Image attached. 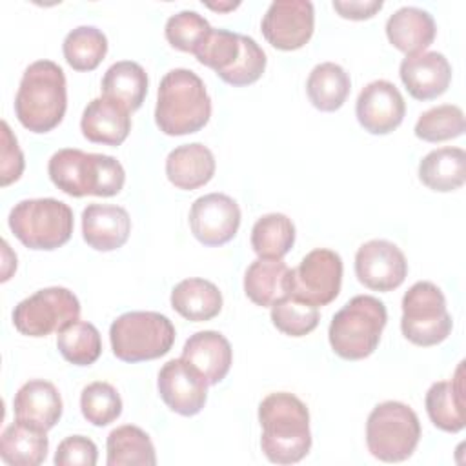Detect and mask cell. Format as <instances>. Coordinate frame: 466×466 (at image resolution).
<instances>
[{
    "mask_svg": "<svg viewBox=\"0 0 466 466\" xmlns=\"http://www.w3.org/2000/svg\"><path fill=\"white\" fill-rule=\"evenodd\" d=\"M262 426L260 446L264 455L275 464H293L302 461L311 448L309 411L293 393H269L258 404Z\"/></svg>",
    "mask_w": 466,
    "mask_h": 466,
    "instance_id": "cell-1",
    "label": "cell"
},
{
    "mask_svg": "<svg viewBox=\"0 0 466 466\" xmlns=\"http://www.w3.org/2000/svg\"><path fill=\"white\" fill-rule=\"evenodd\" d=\"M66 107L67 89L62 67L53 60L29 64L15 96V113L20 124L33 133H47L62 122Z\"/></svg>",
    "mask_w": 466,
    "mask_h": 466,
    "instance_id": "cell-2",
    "label": "cell"
},
{
    "mask_svg": "<svg viewBox=\"0 0 466 466\" xmlns=\"http://www.w3.org/2000/svg\"><path fill=\"white\" fill-rule=\"evenodd\" d=\"M211 116V98L202 78L186 67L171 69L158 86L155 122L171 137L200 131Z\"/></svg>",
    "mask_w": 466,
    "mask_h": 466,
    "instance_id": "cell-3",
    "label": "cell"
},
{
    "mask_svg": "<svg viewBox=\"0 0 466 466\" xmlns=\"http://www.w3.org/2000/svg\"><path fill=\"white\" fill-rule=\"evenodd\" d=\"M47 173L51 182L71 197H113L126 182V171L115 157L73 147L53 153Z\"/></svg>",
    "mask_w": 466,
    "mask_h": 466,
    "instance_id": "cell-4",
    "label": "cell"
},
{
    "mask_svg": "<svg viewBox=\"0 0 466 466\" xmlns=\"http://www.w3.org/2000/svg\"><path fill=\"white\" fill-rule=\"evenodd\" d=\"M386 320L388 313L382 300L357 295L333 315L328 329L329 344L342 359H366L379 346Z\"/></svg>",
    "mask_w": 466,
    "mask_h": 466,
    "instance_id": "cell-5",
    "label": "cell"
},
{
    "mask_svg": "<svg viewBox=\"0 0 466 466\" xmlns=\"http://www.w3.org/2000/svg\"><path fill=\"white\" fill-rule=\"evenodd\" d=\"M195 56L231 86H249L266 69V53L262 47L251 36L228 29L211 27L195 51Z\"/></svg>",
    "mask_w": 466,
    "mask_h": 466,
    "instance_id": "cell-6",
    "label": "cell"
},
{
    "mask_svg": "<svg viewBox=\"0 0 466 466\" xmlns=\"http://www.w3.org/2000/svg\"><path fill=\"white\" fill-rule=\"evenodd\" d=\"M175 326L157 311H127L109 328V340L116 359L124 362L153 360L166 355L175 342Z\"/></svg>",
    "mask_w": 466,
    "mask_h": 466,
    "instance_id": "cell-7",
    "label": "cell"
},
{
    "mask_svg": "<svg viewBox=\"0 0 466 466\" xmlns=\"http://www.w3.org/2000/svg\"><path fill=\"white\" fill-rule=\"evenodd\" d=\"M13 235L31 249H56L73 233V211L56 198H25L9 211Z\"/></svg>",
    "mask_w": 466,
    "mask_h": 466,
    "instance_id": "cell-8",
    "label": "cell"
},
{
    "mask_svg": "<svg viewBox=\"0 0 466 466\" xmlns=\"http://www.w3.org/2000/svg\"><path fill=\"white\" fill-rule=\"evenodd\" d=\"M419 439L420 422L417 413L399 400L380 402L368 415L366 444L379 461H406L415 451Z\"/></svg>",
    "mask_w": 466,
    "mask_h": 466,
    "instance_id": "cell-9",
    "label": "cell"
},
{
    "mask_svg": "<svg viewBox=\"0 0 466 466\" xmlns=\"http://www.w3.org/2000/svg\"><path fill=\"white\" fill-rule=\"evenodd\" d=\"M451 315L439 286L428 280L415 282L402 297V335L417 346L441 344L451 333Z\"/></svg>",
    "mask_w": 466,
    "mask_h": 466,
    "instance_id": "cell-10",
    "label": "cell"
},
{
    "mask_svg": "<svg viewBox=\"0 0 466 466\" xmlns=\"http://www.w3.org/2000/svg\"><path fill=\"white\" fill-rule=\"evenodd\" d=\"M80 302L73 291L51 286L35 291L13 309L15 328L27 337H46L60 331L66 324L78 320Z\"/></svg>",
    "mask_w": 466,
    "mask_h": 466,
    "instance_id": "cell-11",
    "label": "cell"
},
{
    "mask_svg": "<svg viewBox=\"0 0 466 466\" xmlns=\"http://www.w3.org/2000/svg\"><path fill=\"white\" fill-rule=\"evenodd\" d=\"M342 284V258L337 251L317 248L309 251L286 279L288 295L313 306H326L337 299Z\"/></svg>",
    "mask_w": 466,
    "mask_h": 466,
    "instance_id": "cell-12",
    "label": "cell"
},
{
    "mask_svg": "<svg viewBox=\"0 0 466 466\" xmlns=\"http://www.w3.org/2000/svg\"><path fill=\"white\" fill-rule=\"evenodd\" d=\"M315 11L309 0H275L262 18V35L277 49L302 47L313 35Z\"/></svg>",
    "mask_w": 466,
    "mask_h": 466,
    "instance_id": "cell-13",
    "label": "cell"
},
{
    "mask_svg": "<svg viewBox=\"0 0 466 466\" xmlns=\"http://www.w3.org/2000/svg\"><path fill=\"white\" fill-rule=\"evenodd\" d=\"M355 275L370 289L391 291L404 282L408 262L399 246L384 238H373L357 249Z\"/></svg>",
    "mask_w": 466,
    "mask_h": 466,
    "instance_id": "cell-14",
    "label": "cell"
},
{
    "mask_svg": "<svg viewBox=\"0 0 466 466\" xmlns=\"http://www.w3.org/2000/svg\"><path fill=\"white\" fill-rule=\"evenodd\" d=\"M208 386L206 377L182 357L167 360L158 371L157 388L162 400L171 411L184 417L197 415L204 408Z\"/></svg>",
    "mask_w": 466,
    "mask_h": 466,
    "instance_id": "cell-15",
    "label": "cell"
},
{
    "mask_svg": "<svg viewBox=\"0 0 466 466\" xmlns=\"http://www.w3.org/2000/svg\"><path fill=\"white\" fill-rule=\"evenodd\" d=\"M240 226L238 204L224 193L198 197L189 209V228L204 246H222L229 242Z\"/></svg>",
    "mask_w": 466,
    "mask_h": 466,
    "instance_id": "cell-16",
    "label": "cell"
},
{
    "mask_svg": "<svg viewBox=\"0 0 466 466\" xmlns=\"http://www.w3.org/2000/svg\"><path fill=\"white\" fill-rule=\"evenodd\" d=\"M359 124L371 135H386L400 126L406 104L395 84L373 80L362 87L355 106Z\"/></svg>",
    "mask_w": 466,
    "mask_h": 466,
    "instance_id": "cell-17",
    "label": "cell"
},
{
    "mask_svg": "<svg viewBox=\"0 0 466 466\" xmlns=\"http://www.w3.org/2000/svg\"><path fill=\"white\" fill-rule=\"evenodd\" d=\"M399 75L413 98L431 100L448 89L451 82V66L442 53L422 51L406 55L400 62Z\"/></svg>",
    "mask_w": 466,
    "mask_h": 466,
    "instance_id": "cell-18",
    "label": "cell"
},
{
    "mask_svg": "<svg viewBox=\"0 0 466 466\" xmlns=\"http://www.w3.org/2000/svg\"><path fill=\"white\" fill-rule=\"evenodd\" d=\"M131 233L129 213L116 204H87L82 211V237L96 251H113Z\"/></svg>",
    "mask_w": 466,
    "mask_h": 466,
    "instance_id": "cell-19",
    "label": "cell"
},
{
    "mask_svg": "<svg viewBox=\"0 0 466 466\" xmlns=\"http://www.w3.org/2000/svg\"><path fill=\"white\" fill-rule=\"evenodd\" d=\"M80 129L89 142L116 147L131 131V116L120 104L98 96L86 106L80 118Z\"/></svg>",
    "mask_w": 466,
    "mask_h": 466,
    "instance_id": "cell-20",
    "label": "cell"
},
{
    "mask_svg": "<svg viewBox=\"0 0 466 466\" xmlns=\"http://www.w3.org/2000/svg\"><path fill=\"white\" fill-rule=\"evenodd\" d=\"M464 362L455 370L451 380L433 382L426 393V411L430 420L442 431L457 433L466 424L464 400Z\"/></svg>",
    "mask_w": 466,
    "mask_h": 466,
    "instance_id": "cell-21",
    "label": "cell"
},
{
    "mask_svg": "<svg viewBox=\"0 0 466 466\" xmlns=\"http://www.w3.org/2000/svg\"><path fill=\"white\" fill-rule=\"evenodd\" d=\"M62 397L53 382L33 379L20 386L13 410L16 420L29 422L42 430H51L62 417Z\"/></svg>",
    "mask_w": 466,
    "mask_h": 466,
    "instance_id": "cell-22",
    "label": "cell"
},
{
    "mask_svg": "<svg viewBox=\"0 0 466 466\" xmlns=\"http://www.w3.org/2000/svg\"><path fill=\"white\" fill-rule=\"evenodd\" d=\"M182 359L195 366L208 380L209 386L218 384L229 371L233 351L229 340L213 329L193 333L184 348Z\"/></svg>",
    "mask_w": 466,
    "mask_h": 466,
    "instance_id": "cell-23",
    "label": "cell"
},
{
    "mask_svg": "<svg viewBox=\"0 0 466 466\" xmlns=\"http://www.w3.org/2000/svg\"><path fill=\"white\" fill-rule=\"evenodd\" d=\"M166 175L178 189H197L208 184L215 175V157L200 142L184 144L169 151L166 158Z\"/></svg>",
    "mask_w": 466,
    "mask_h": 466,
    "instance_id": "cell-24",
    "label": "cell"
},
{
    "mask_svg": "<svg viewBox=\"0 0 466 466\" xmlns=\"http://www.w3.org/2000/svg\"><path fill=\"white\" fill-rule=\"evenodd\" d=\"M437 27L433 16L413 5H404L390 15L386 22L388 40L402 53H422L435 38Z\"/></svg>",
    "mask_w": 466,
    "mask_h": 466,
    "instance_id": "cell-25",
    "label": "cell"
},
{
    "mask_svg": "<svg viewBox=\"0 0 466 466\" xmlns=\"http://www.w3.org/2000/svg\"><path fill=\"white\" fill-rule=\"evenodd\" d=\"M47 448L46 430L24 420L9 424L0 437V457L11 466H38L46 461Z\"/></svg>",
    "mask_w": 466,
    "mask_h": 466,
    "instance_id": "cell-26",
    "label": "cell"
},
{
    "mask_svg": "<svg viewBox=\"0 0 466 466\" xmlns=\"http://www.w3.org/2000/svg\"><path fill=\"white\" fill-rule=\"evenodd\" d=\"M173 309L187 320H211L222 309V293L218 288L198 277L180 280L171 291Z\"/></svg>",
    "mask_w": 466,
    "mask_h": 466,
    "instance_id": "cell-27",
    "label": "cell"
},
{
    "mask_svg": "<svg viewBox=\"0 0 466 466\" xmlns=\"http://www.w3.org/2000/svg\"><path fill=\"white\" fill-rule=\"evenodd\" d=\"M147 93L144 67L131 60H120L107 67L102 78V96L120 104L129 113L137 111Z\"/></svg>",
    "mask_w": 466,
    "mask_h": 466,
    "instance_id": "cell-28",
    "label": "cell"
},
{
    "mask_svg": "<svg viewBox=\"0 0 466 466\" xmlns=\"http://www.w3.org/2000/svg\"><path fill=\"white\" fill-rule=\"evenodd\" d=\"M420 182L441 193L459 189L466 180V153L461 147H439L419 164Z\"/></svg>",
    "mask_w": 466,
    "mask_h": 466,
    "instance_id": "cell-29",
    "label": "cell"
},
{
    "mask_svg": "<svg viewBox=\"0 0 466 466\" xmlns=\"http://www.w3.org/2000/svg\"><path fill=\"white\" fill-rule=\"evenodd\" d=\"M289 268L282 258H257L244 273V291L248 299L262 308H271L279 299L288 295L286 279Z\"/></svg>",
    "mask_w": 466,
    "mask_h": 466,
    "instance_id": "cell-30",
    "label": "cell"
},
{
    "mask_svg": "<svg viewBox=\"0 0 466 466\" xmlns=\"http://www.w3.org/2000/svg\"><path fill=\"white\" fill-rule=\"evenodd\" d=\"M351 89L350 75L335 62L317 64L306 82L309 102L320 111H337Z\"/></svg>",
    "mask_w": 466,
    "mask_h": 466,
    "instance_id": "cell-31",
    "label": "cell"
},
{
    "mask_svg": "<svg viewBox=\"0 0 466 466\" xmlns=\"http://www.w3.org/2000/svg\"><path fill=\"white\" fill-rule=\"evenodd\" d=\"M107 466H155L157 455L149 435L133 424L115 428L107 435Z\"/></svg>",
    "mask_w": 466,
    "mask_h": 466,
    "instance_id": "cell-32",
    "label": "cell"
},
{
    "mask_svg": "<svg viewBox=\"0 0 466 466\" xmlns=\"http://www.w3.org/2000/svg\"><path fill=\"white\" fill-rule=\"evenodd\" d=\"M293 242L295 226L284 213H268L251 229V248L260 258H282Z\"/></svg>",
    "mask_w": 466,
    "mask_h": 466,
    "instance_id": "cell-33",
    "label": "cell"
},
{
    "mask_svg": "<svg viewBox=\"0 0 466 466\" xmlns=\"http://www.w3.org/2000/svg\"><path fill=\"white\" fill-rule=\"evenodd\" d=\"M62 51L75 71H93L107 53V38L95 25H78L66 35Z\"/></svg>",
    "mask_w": 466,
    "mask_h": 466,
    "instance_id": "cell-34",
    "label": "cell"
},
{
    "mask_svg": "<svg viewBox=\"0 0 466 466\" xmlns=\"http://www.w3.org/2000/svg\"><path fill=\"white\" fill-rule=\"evenodd\" d=\"M56 346L62 357L75 366H89L102 353L98 329L91 322L73 320L56 335Z\"/></svg>",
    "mask_w": 466,
    "mask_h": 466,
    "instance_id": "cell-35",
    "label": "cell"
},
{
    "mask_svg": "<svg viewBox=\"0 0 466 466\" xmlns=\"http://www.w3.org/2000/svg\"><path fill=\"white\" fill-rule=\"evenodd\" d=\"M271 320L279 331L289 337H304L317 328L319 308L295 295H284L271 306Z\"/></svg>",
    "mask_w": 466,
    "mask_h": 466,
    "instance_id": "cell-36",
    "label": "cell"
},
{
    "mask_svg": "<svg viewBox=\"0 0 466 466\" xmlns=\"http://www.w3.org/2000/svg\"><path fill=\"white\" fill-rule=\"evenodd\" d=\"M464 113L459 106L442 104L424 111L417 124L415 135L426 142H442L464 133Z\"/></svg>",
    "mask_w": 466,
    "mask_h": 466,
    "instance_id": "cell-37",
    "label": "cell"
},
{
    "mask_svg": "<svg viewBox=\"0 0 466 466\" xmlns=\"http://www.w3.org/2000/svg\"><path fill=\"white\" fill-rule=\"evenodd\" d=\"M80 410L93 426H107L122 413V399L109 382H91L82 390Z\"/></svg>",
    "mask_w": 466,
    "mask_h": 466,
    "instance_id": "cell-38",
    "label": "cell"
},
{
    "mask_svg": "<svg viewBox=\"0 0 466 466\" xmlns=\"http://www.w3.org/2000/svg\"><path fill=\"white\" fill-rule=\"evenodd\" d=\"M209 31H211L209 22L197 11H189V9L171 15L164 27L166 38L173 47L186 53H193V55L198 49V46L204 42Z\"/></svg>",
    "mask_w": 466,
    "mask_h": 466,
    "instance_id": "cell-39",
    "label": "cell"
},
{
    "mask_svg": "<svg viewBox=\"0 0 466 466\" xmlns=\"http://www.w3.org/2000/svg\"><path fill=\"white\" fill-rule=\"evenodd\" d=\"M96 446L91 439L84 435L66 437L55 453L56 466H95L96 464Z\"/></svg>",
    "mask_w": 466,
    "mask_h": 466,
    "instance_id": "cell-40",
    "label": "cell"
},
{
    "mask_svg": "<svg viewBox=\"0 0 466 466\" xmlns=\"http://www.w3.org/2000/svg\"><path fill=\"white\" fill-rule=\"evenodd\" d=\"M24 171V155L18 147L16 137L13 135L9 124L2 120V167H0V182L2 186H9L18 180Z\"/></svg>",
    "mask_w": 466,
    "mask_h": 466,
    "instance_id": "cell-41",
    "label": "cell"
},
{
    "mask_svg": "<svg viewBox=\"0 0 466 466\" xmlns=\"http://www.w3.org/2000/svg\"><path fill=\"white\" fill-rule=\"evenodd\" d=\"M333 9L350 20H364L371 18L377 11L382 9L380 0H350V2H333Z\"/></svg>",
    "mask_w": 466,
    "mask_h": 466,
    "instance_id": "cell-42",
    "label": "cell"
},
{
    "mask_svg": "<svg viewBox=\"0 0 466 466\" xmlns=\"http://www.w3.org/2000/svg\"><path fill=\"white\" fill-rule=\"evenodd\" d=\"M238 5V2H229V4H208V7L211 9H218V11H226V9H235Z\"/></svg>",
    "mask_w": 466,
    "mask_h": 466,
    "instance_id": "cell-43",
    "label": "cell"
}]
</instances>
